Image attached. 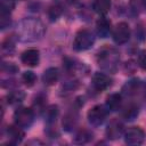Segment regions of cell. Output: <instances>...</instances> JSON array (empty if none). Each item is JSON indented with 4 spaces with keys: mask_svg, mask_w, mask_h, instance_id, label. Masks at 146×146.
Wrapping results in <instances>:
<instances>
[{
    "mask_svg": "<svg viewBox=\"0 0 146 146\" xmlns=\"http://www.w3.org/2000/svg\"><path fill=\"white\" fill-rule=\"evenodd\" d=\"M44 31V25L39 19L25 18L18 25L17 35L24 42H34L43 36Z\"/></svg>",
    "mask_w": 146,
    "mask_h": 146,
    "instance_id": "obj_1",
    "label": "cell"
},
{
    "mask_svg": "<svg viewBox=\"0 0 146 146\" xmlns=\"http://www.w3.org/2000/svg\"><path fill=\"white\" fill-rule=\"evenodd\" d=\"M98 64L108 72H115L119 64V52L113 48H103L98 52Z\"/></svg>",
    "mask_w": 146,
    "mask_h": 146,
    "instance_id": "obj_2",
    "label": "cell"
},
{
    "mask_svg": "<svg viewBox=\"0 0 146 146\" xmlns=\"http://www.w3.org/2000/svg\"><path fill=\"white\" fill-rule=\"evenodd\" d=\"M95 43V35L89 30H80L74 38L73 41V48L76 51H84L92 47Z\"/></svg>",
    "mask_w": 146,
    "mask_h": 146,
    "instance_id": "obj_3",
    "label": "cell"
},
{
    "mask_svg": "<svg viewBox=\"0 0 146 146\" xmlns=\"http://www.w3.org/2000/svg\"><path fill=\"white\" fill-rule=\"evenodd\" d=\"M14 120L17 125L22 128H29L34 120V113L29 107H21L15 111Z\"/></svg>",
    "mask_w": 146,
    "mask_h": 146,
    "instance_id": "obj_4",
    "label": "cell"
},
{
    "mask_svg": "<svg viewBox=\"0 0 146 146\" xmlns=\"http://www.w3.org/2000/svg\"><path fill=\"white\" fill-rule=\"evenodd\" d=\"M106 115L107 110L102 105H96L88 112V121L92 125H100L105 121Z\"/></svg>",
    "mask_w": 146,
    "mask_h": 146,
    "instance_id": "obj_5",
    "label": "cell"
},
{
    "mask_svg": "<svg viewBox=\"0 0 146 146\" xmlns=\"http://www.w3.org/2000/svg\"><path fill=\"white\" fill-rule=\"evenodd\" d=\"M145 139V132L139 127H131L124 133V140L128 145H140Z\"/></svg>",
    "mask_w": 146,
    "mask_h": 146,
    "instance_id": "obj_6",
    "label": "cell"
},
{
    "mask_svg": "<svg viewBox=\"0 0 146 146\" xmlns=\"http://www.w3.org/2000/svg\"><path fill=\"white\" fill-rule=\"evenodd\" d=\"M113 39L117 44L125 43L130 38V27L127 23L121 22L116 24V26L113 30Z\"/></svg>",
    "mask_w": 146,
    "mask_h": 146,
    "instance_id": "obj_7",
    "label": "cell"
},
{
    "mask_svg": "<svg viewBox=\"0 0 146 146\" xmlns=\"http://www.w3.org/2000/svg\"><path fill=\"white\" fill-rule=\"evenodd\" d=\"M112 84V80L104 73L96 72L92 75V86L97 91H103Z\"/></svg>",
    "mask_w": 146,
    "mask_h": 146,
    "instance_id": "obj_8",
    "label": "cell"
},
{
    "mask_svg": "<svg viewBox=\"0 0 146 146\" xmlns=\"http://www.w3.org/2000/svg\"><path fill=\"white\" fill-rule=\"evenodd\" d=\"M21 60L24 65L27 66H36L39 64L40 60V55H39V50L38 49H27L25 50L22 56H21Z\"/></svg>",
    "mask_w": 146,
    "mask_h": 146,
    "instance_id": "obj_9",
    "label": "cell"
},
{
    "mask_svg": "<svg viewBox=\"0 0 146 146\" xmlns=\"http://www.w3.org/2000/svg\"><path fill=\"white\" fill-rule=\"evenodd\" d=\"M122 133H123V124L119 120H113L106 129V135L110 139H117L122 136Z\"/></svg>",
    "mask_w": 146,
    "mask_h": 146,
    "instance_id": "obj_10",
    "label": "cell"
},
{
    "mask_svg": "<svg viewBox=\"0 0 146 146\" xmlns=\"http://www.w3.org/2000/svg\"><path fill=\"white\" fill-rule=\"evenodd\" d=\"M7 136H8L9 141L11 144H17L23 139L24 131L22 130V127L17 125L15 123V125H9L7 128Z\"/></svg>",
    "mask_w": 146,
    "mask_h": 146,
    "instance_id": "obj_11",
    "label": "cell"
},
{
    "mask_svg": "<svg viewBox=\"0 0 146 146\" xmlns=\"http://www.w3.org/2000/svg\"><path fill=\"white\" fill-rule=\"evenodd\" d=\"M96 27H97V33L100 38H106L110 35L111 33V22L106 18V17H100L97 23H96Z\"/></svg>",
    "mask_w": 146,
    "mask_h": 146,
    "instance_id": "obj_12",
    "label": "cell"
},
{
    "mask_svg": "<svg viewBox=\"0 0 146 146\" xmlns=\"http://www.w3.org/2000/svg\"><path fill=\"white\" fill-rule=\"evenodd\" d=\"M58 78H59L58 70L56 67H50V68L44 71L43 75H42V81L47 86H52V84H55L57 82Z\"/></svg>",
    "mask_w": 146,
    "mask_h": 146,
    "instance_id": "obj_13",
    "label": "cell"
},
{
    "mask_svg": "<svg viewBox=\"0 0 146 146\" xmlns=\"http://www.w3.org/2000/svg\"><path fill=\"white\" fill-rule=\"evenodd\" d=\"M140 86H141L140 81L137 80V79H133V80L128 81V82L123 86L122 91H123L124 95H127V96H131V95H135V94L138 92V90L140 89Z\"/></svg>",
    "mask_w": 146,
    "mask_h": 146,
    "instance_id": "obj_14",
    "label": "cell"
},
{
    "mask_svg": "<svg viewBox=\"0 0 146 146\" xmlns=\"http://www.w3.org/2000/svg\"><path fill=\"white\" fill-rule=\"evenodd\" d=\"M92 9L99 15H105L111 9V0H95Z\"/></svg>",
    "mask_w": 146,
    "mask_h": 146,
    "instance_id": "obj_15",
    "label": "cell"
},
{
    "mask_svg": "<svg viewBox=\"0 0 146 146\" xmlns=\"http://www.w3.org/2000/svg\"><path fill=\"white\" fill-rule=\"evenodd\" d=\"M122 97L119 94H111L106 99V106L111 111H116L121 106Z\"/></svg>",
    "mask_w": 146,
    "mask_h": 146,
    "instance_id": "obj_16",
    "label": "cell"
},
{
    "mask_svg": "<svg viewBox=\"0 0 146 146\" xmlns=\"http://www.w3.org/2000/svg\"><path fill=\"white\" fill-rule=\"evenodd\" d=\"M92 132L89 131L88 129H82L80 130L75 137H74V143L76 144H86V143H89L91 139H92Z\"/></svg>",
    "mask_w": 146,
    "mask_h": 146,
    "instance_id": "obj_17",
    "label": "cell"
},
{
    "mask_svg": "<svg viewBox=\"0 0 146 146\" xmlns=\"http://www.w3.org/2000/svg\"><path fill=\"white\" fill-rule=\"evenodd\" d=\"M76 122H78V115L75 113H68L63 119V127L65 130L70 131L76 125Z\"/></svg>",
    "mask_w": 146,
    "mask_h": 146,
    "instance_id": "obj_18",
    "label": "cell"
},
{
    "mask_svg": "<svg viewBox=\"0 0 146 146\" xmlns=\"http://www.w3.org/2000/svg\"><path fill=\"white\" fill-rule=\"evenodd\" d=\"M24 97H25V94L23 91L16 90V91H11L7 95V100L10 105H17L23 102Z\"/></svg>",
    "mask_w": 146,
    "mask_h": 146,
    "instance_id": "obj_19",
    "label": "cell"
},
{
    "mask_svg": "<svg viewBox=\"0 0 146 146\" xmlns=\"http://www.w3.org/2000/svg\"><path fill=\"white\" fill-rule=\"evenodd\" d=\"M46 122L48 124H52L56 122V119L58 116V107L56 105H51L46 110Z\"/></svg>",
    "mask_w": 146,
    "mask_h": 146,
    "instance_id": "obj_20",
    "label": "cell"
},
{
    "mask_svg": "<svg viewBox=\"0 0 146 146\" xmlns=\"http://www.w3.org/2000/svg\"><path fill=\"white\" fill-rule=\"evenodd\" d=\"M138 107L137 106H135V105H130V106H128L125 110H124V112H123V117L125 119V120H129V121H131V120H133L137 115H138Z\"/></svg>",
    "mask_w": 146,
    "mask_h": 146,
    "instance_id": "obj_21",
    "label": "cell"
},
{
    "mask_svg": "<svg viewBox=\"0 0 146 146\" xmlns=\"http://www.w3.org/2000/svg\"><path fill=\"white\" fill-rule=\"evenodd\" d=\"M22 80H23V82H24L27 87H32V86L35 83V81H36V76H35V74H34L33 72L26 71V72L23 73Z\"/></svg>",
    "mask_w": 146,
    "mask_h": 146,
    "instance_id": "obj_22",
    "label": "cell"
},
{
    "mask_svg": "<svg viewBox=\"0 0 146 146\" xmlns=\"http://www.w3.org/2000/svg\"><path fill=\"white\" fill-rule=\"evenodd\" d=\"M15 7V0H1V13L10 14Z\"/></svg>",
    "mask_w": 146,
    "mask_h": 146,
    "instance_id": "obj_23",
    "label": "cell"
},
{
    "mask_svg": "<svg viewBox=\"0 0 146 146\" xmlns=\"http://www.w3.org/2000/svg\"><path fill=\"white\" fill-rule=\"evenodd\" d=\"M131 8L137 11H144L146 9V0H131Z\"/></svg>",
    "mask_w": 146,
    "mask_h": 146,
    "instance_id": "obj_24",
    "label": "cell"
},
{
    "mask_svg": "<svg viewBox=\"0 0 146 146\" xmlns=\"http://www.w3.org/2000/svg\"><path fill=\"white\" fill-rule=\"evenodd\" d=\"M1 50H2V54L6 56V55H10L13 51H14V43L11 42V40H6L3 43H2V47H1Z\"/></svg>",
    "mask_w": 146,
    "mask_h": 146,
    "instance_id": "obj_25",
    "label": "cell"
},
{
    "mask_svg": "<svg viewBox=\"0 0 146 146\" xmlns=\"http://www.w3.org/2000/svg\"><path fill=\"white\" fill-rule=\"evenodd\" d=\"M138 65L140 68L146 71V50H141L138 55Z\"/></svg>",
    "mask_w": 146,
    "mask_h": 146,
    "instance_id": "obj_26",
    "label": "cell"
},
{
    "mask_svg": "<svg viewBox=\"0 0 146 146\" xmlns=\"http://www.w3.org/2000/svg\"><path fill=\"white\" fill-rule=\"evenodd\" d=\"M10 24V19H9V14H5V13H1V19H0V25H1V29L5 30L8 25Z\"/></svg>",
    "mask_w": 146,
    "mask_h": 146,
    "instance_id": "obj_27",
    "label": "cell"
},
{
    "mask_svg": "<svg viewBox=\"0 0 146 146\" xmlns=\"http://www.w3.org/2000/svg\"><path fill=\"white\" fill-rule=\"evenodd\" d=\"M2 71H7L9 73H15L18 71V68L13 63H3L2 64Z\"/></svg>",
    "mask_w": 146,
    "mask_h": 146,
    "instance_id": "obj_28",
    "label": "cell"
},
{
    "mask_svg": "<svg viewBox=\"0 0 146 146\" xmlns=\"http://www.w3.org/2000/svg\"><path fill=\"white\" fill-rule=\"evenodd\" d=\"M59 14H60V9H59L57 6L51 7V8H50V10H49V16H50V18H51V19H55L56 17H58V16H59Z\"/></svg>",
    "mask_w": 146,
    "mask_h": 146,
    "instance_id": "obj_29",
    "label": "cell"
}]
</instances>
